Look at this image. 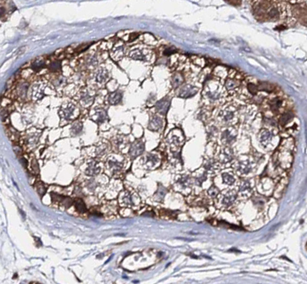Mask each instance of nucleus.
Instances as JSON below:
<instances>
[{"instance_id": "b1692460", "label": "nucleus", "mask_w": 307, "mask_h": 284, "mask_svg": "<svg viewBox=\"0 0 307 284\" xmlns=\"http://www.w3.org/2000/svg\"><path fill=\"white\" fill-rule=\"evenodd\" d=\"M158 160V158L153 154H150L147 156V162H151L152 164L155 165Z\"/></svg>"}, {"instance_id": "7ed1b4c3", "label": "nucleus", "mask_w": 307, "mask_h": 284, "mask_svg": "<svg viewBox=\"0 0 307 284\" xmlns=\"http://www.w3.org/2000/svg\"><path fill=\"white\" fill-rule=\"evenodd\" d=\"M170 105V102L169 100L163 99L159 101L157 103L156 108L158 112L163 115L165 114L168 112Z\"/></svg>"}, {"instance_id": "4be33fe9", "label": "nucleus", "mask_w": 307, "mask_h": 284, "mask_svg": "<svg viewBox=\"0 0 307 284\" xmlns=\"http://www.w3.org/2000/svg\"><path fill=\"white\" fill-rule=\"evenodd\" d=\"M248 90L251 94L255 95L258 91V87L253 83H249L248 84Z\"/></svg>"}, {"instance_id": "c756f323", "label": "nucleus", "mask_w": 307, "mask_h": 284, "mask_svg": "<svg viewBox=\"0 0 307 284\" xmlns=\"http://www.w3.org/2000/svg\"><path fill=\"white\" fill-rule=\"evenodd\" d=\"M32 166L33 167V169L34 170H35V171H37V170H39L38 169V166L37 162L34 160L33 162H32Z\"/></svg>"}, {"instance_id": "cd10ccee", "label": "nucleus", "mask_w": 307, "mask_h": 284, "mask_svg": "<svg viewBox=\"0 0 307 284\" xmlns=\"http://www.w3.org/2000/svg\"><path fill=\"white\" fill-rule=\"evenodd\" d=\"M81 129H82V127H80V125H76V126L72 127V130L73 133L74 134H77L80 132Z\"/></svg>"}, {"instance_id": "5701e85b", "label": "nucleus", "mask_w": 307, "mask_h": 284, "mask_svg": "<svg viewBox=\"0 0 307 284\" xmlns=\"http://www.w3.org/2000/svg\"><path fill=\"white\" fill-rule=\"evenodd\" d=\"M37 191L40 195H44L46 193V188L43 184L39 183L37 186Z\"/></svg>"}, {"instance_id": "f03ea898", "label": "nucleus", "mask_w": 307, "mask_h": 284, "mask_svg": "<svg viewBox=\"0 0 307 284\" xmlns=\"http://www.w3.org/2000/svg\"><path fill=\"white\" fill-rule=\"evenodd\" d=\"M198 92V88L191 85H186L182 89L179 93V96L182 98H189L193 96Z\"/></svg>"}, {"instance_id": "ddd939ff", "label": "nucleus", "mask_w": 307, "mask_h": 284, "mask_svg": "<svg viewBox=\"0 0 307 284\" xmlns=\"http://www.w3.org/2000/svg\"><path fill=\"white\" fill-rule=\"evenodd\" d=\"M235 138V135H232L231 131L228 129L226 130L222 134V139H223V141L227 144H231L233 142Z\"/></svg>"}, {"instance_id": "dca6fc26", "label": "nucleus", "mask_w": 307, "mask_h": 284, "mask_svg": "<svg viewBox=\"0 0 307 284\" xmlns=\"http://www.w3.org/2000/svg\"><path fill=\"white\" fill-rule=\"evenodd\" d=\"M122 96L119 92H114L110 95L109 98V102L111 104H116L120 102Z\"/></svg>"}, {"instance_id": "aec40b11", "label": "nucleus", "mask_w": 307, "mask_h": 284, "mask_svg": "<svg viewBox=\"0 0 307 284\" xmlns=\"http://www.w3.org/2000/svg\"><path fill=\"white\" fill-rule=\"evenodd\" d=\"M271 137V134L270 133V131L265 130L263 131V133L261 134L260 137L261 141V142L268 141V140H270Z\"/></svg>"}, {"instance_id": "6ab92c4d", "label": "nucleus", "mask_w": 307, "mask_h": 284, "mask_svg": "<svg viewBox=\"0 0 307 284\" xmlns=\"http://www.w3.org/2000/svg\"><path fill=\"white\" fill-rule=\"evenodd\" d=\"M223 162H229L232 158V152L230 149H225L223 151Z\"/></svg>"}, {"instance_id": "f8f14e48", "label": "nucleus", "mask_w": 307, "mask_h": 284, "mask_svg": "<svg viewBox=\"0 0 307 284\" xmlns=\"http://www.w3.org/2000/svg\"><path fill=\"white\" fill-rule=\"evenodd\" d=\"M293 118H294V114L292 112H287L285 114H283L281 117V118L279 119V123L282 126H284L286 124H287Z\"/></svg>"}, {"instance_id": "f3484780", "label": "nucleus", "mask_w": 307, "mask_h": 284, "mask_svg": "<svg viewBox=\"0 0 307 284\" xmlns=\"http://www.w3.org/2000/svg\"><path fill=\"white\" fill-rule=\"evenodd\" d=\"M240 192L243 195H247L250 193V184L247 181H244L242 183L240 186Z\"/></svg>"}, {"instance_id": "9d476101", "label": "nucleus", "mask_w": 307, "mask_h": 284, "mask_svg": "<svg viewBox=\"0 0 307 284\" xmlns=\"http://www.w3.org/2000/svg\"><path fill=\"white\" fill-rule=\"evenodd\" d=\"M270 107L273 113H277L278 112L279 108L282 105V101L278 98H276L270 102Z\"/></svg>"}, {"instance_id": "c85d7f7f", "label": "nucleus", "mask_w": 307, "mask_h": 284, "mask_svg": "<svg viewBox=\"0 0 307 284\" xmlns=\"http://www.w3.org/2000/svg\"><path fill=\"white\" fill-rule=\"evenodd\" d=\"M20 162L23 167L25 168H26L27 165H28V162L27 161V160L25 159L24 158H22L20 159Z\"/></svg>"}, {"instance_id": "4468645a", "label": "nucleus", "mask_w": 307, "mask_h": 284, "mask_svg": "<svg viewBox=\"0 0 307 284\" xmlns=\"http://www.w3.org/2000/svg\"><path fill=\"white\" fill-rule=\"evenodd\" d=\"M220 116L222 118L223 120L225 122H228L229 121L232 120L234 118V113L230 110H224L221 112L220 113Z\"/></svg>"}, {"instance_id": "1a4fd4ad", "label": "nucleus", "mask_w": 307, "mask_h": 284, "mask_svg": "<svg viewBox=\"0 0 307 284\" xmlns=\"http://www.w3.org/2000/svg\"><path fill=\"white\" fill-rule=\"evenodd\" d=\"M74 203L75 208L78 212L81 213V214H83L87 211L86 206H85L84 202H83L82 199H80V198H76L74 202Z\"/></svg>"}, {"instance_id": "a211bd4d", "label": "nucleus", "mask_w": 307, "mask_h": 284, "mask_svg": "<svg viewBox=\"0 0 307 284\" xmlns=\"http://www.w3.org/2000/svg\"><path fill=\"white\" fill-rule=\"evenodd\" d=\"M222 178H223V180L224 181V183L226 184L229 185H232L235 181V179L234 178V177L227 173H223L222 175Z\"/></svg>"}, {"instance_id": "412c9836", "label": "nucleus", "mask_w": 307, "mask_h": 284, "mask_svg": "<svg viewBox=\"0 0 307 284\" xmlns=\"http://www.w3.org/2000/svg\"><path fill=\"white\" fill-rule=\"evenodd\" d=\"M219 193V190L215 186H212L208 190V194L210 196L212 197H216Z\"/></svg>"}, {"instance_id": "f257e3e1", "label": "nucleus", "mask_w": 307, "mask_h": 284, "mask_svg": "<svg viewBox=\"0 0 307 284\" xmlns=\"http://www.w3.org/2000/svg\"><path fill=\"white\" fill-rule=\"evenodd\" d=\"M145 150L144 142L141 140H137L131 145L129 154L132 158H135L142 154Z\"/></svg>"}, {"instance_id": "7c9ffc66", "label": "nucleus", "mask_w": 307, "mask_h": 284, "mask_svg": "<svg viewBox=\"0 0 307 284\" xmlns=\"http://www.w3.org/2000/svg\"><path fill=\"white\" fill-rule=\"evenodd\" d=\"M5 9H4L3 7L2 8L1 7V17L3 15V14L5 13Z\"/></svg>"}, {"instance_id": "9b49d317", "label": "nucleus", "mask_w": 307, "mask_h": 284, "mask_svg": "<svg viewBox=\"0 0 307 284\" xmlns=\"http://www.w3.org/2000/svg\"><path fill=\"white\" fill-rule=\"evenodd\" d=\"M251 167L250 163L248 161H245L242 162L239 164V170L240 172L242 173V174H247L250 172Z\"/></svg>"}, {"instance_id": "423d86ee", "label": "nucleus", "mask_w": 307, "mask_h": 284, "mask_svg": "<svg viewBox=\"0 0 307 284\" xmlns=\"http://www.w3.org/2000/svg\"><path fill=\"white\" fill-rule=\"evenodd\" d=\"M162 125L163 123L160 118H155L150 123L148 129L153 131H157L161 128Z\"/></svg>"}, {"instance_id": "39448f33", "label": "nucleus", "mask_w": 307, "mask_h": 284, "mask_svg": "<svg viewBox=\"0 0 307 284\" xmlns=\"http://www.w3.org/2000/svg\"><path fill=\"white\" fill-rule=\"evenodd\" d=\"M237 198V194L234 191H229L224 196L223 203L227 206L231 205L234 202Z\"/></svg>"}, {"instance_id": "393cba45", "label": "nucleus", "mask_w": 307, "mask_h": 284, "mask_svg": "<svg viewBox=\"0 0 307 284\" xmlns=\"http://www.w3.org/2000/svg\"><path fill=\"white\" fill-rule=\"evenodd\" d=\"M165 193L166 190L165 189V188H163V187H160L159 190L158 191V193H157L158 197L160 199L163 198L164 196L165 195Z\"/></svg>"}, {"instance_id": "2eb2a0df", "label": "nucleus", "mask_w": 307, "mask_h": 284, "mask_svg": "<svg viewBox=\"0 0 307 284\" xmlns=\"http://www.w3.org/2000/svg\"><path fill=\"white\" fill-rule=\"evenodd\" d=\"M239 85L238 81L234 80L233 79L228 78L226 82L225 87L228 90H232L237 87Z\"/></svg>"}, {"instance_id": "20e7f679", "label": "nucleus", "mask_w": 307, "mask_h": 284, "mask_svg": "<svg viewBox=\"0 0 307 284\" xmlns=\"http://www.w3.org/2000/svg\"><path fill=\"white\" fill-rule=\"evenodd\" d=\"M96 165H97L96 162L93 161L90 162L88 167L85 171V173L90 176H93L98 174V173L100 171V168Z\"/></svg>"}, {"instance_id": "0eeeda50", "label": "nucleus", "mask_w": 307, "mask_h": 284, "mask_svg": "<svg viewBox=\"0 0 307 284\" xmlns=\"http://www.w3.org/2000/svg\"><path fill=\"white\" fill-rule=\"evenodd\" d=\"M268 18L271 21H276L280 16V11L278 8L275 6H272L268 13Z\"/></svg>"}, {"instance_id": "a878e982", "label": "nucleus", "mask_w": 307, "mask_h": 284, "mask_svg": "<svg viewBox=\"0 0 307 284\" xmlns=\"http://www.w3.org/2000/svg\"><path fill=\"white\" fill-rule=\"evenodd\" d=\"M44 64L45 63L43 62V61H41V62H39V63H36L33 64V69L34 70H37L38 69H42V68L44 66Z\"/></svg>"}, {"instance_id": "bb28decb", "label": "nucleus", "mask_w": 307, "mask_h": 284, "mask_svg": "<svg viewBox=\"0 0 307 284\" xmlns=\"http://www.w3.org/2000/svg\"><path fill=\"white\" fill-rule=\"evenodd\" d=\"M120 165H121L119 162H110V166H111V167H113L115 170H119V168H121Z\"/></svg>"}, {"instance_id": "6e6552de", "label": "nucleus", "mask_w": 307, "mask_h": 284, "mask_svg": "<svg viewBox=\"0 0 307 284\" xmlns=\"http://www.w3.org/2000/svg\"><path fill=\"white\" fill-rule=\"evenodd\" d=\"M51 195L53 196V197H52V199H54L56 201L61 202L63 203L62 204H63L64 206H65L66 208L70 206V205L72 204V201H71L69 198L56 194H51Z\"/></svg>"}]
</instances>
